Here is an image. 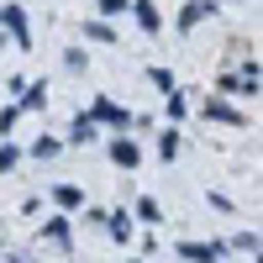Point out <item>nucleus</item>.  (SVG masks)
I'll use <instances>...</instances> for the list:
<instances>
[{"label":"nucleus","instance_id":"1","mask_svg":"<svg viewBox=\"0 0 263 263\" xmlns=\"http://www.w3.org/2000/svg\"><path fill=\"white\" fill-rule=\"evenodd\" d=\"M0 27H6L11 37H16V48H27V11H21V6H0Z\"/></svg>","mask_w":263,"mask_h":263},{"label":"nucleus","instance_id":"2","mask_svg":"<svg viewBox=\"0 0 263 263\" xmlns=\"http://www.w3.org/2000/svg\"><path fill=\"white\" fill-rule=\"evenodd\" d=\"M227 248L221 242H179V258H190V263H216Z\"/></svg>","mask_w":263,"mask_h":263},{"label":"nucleus","instance_id":"3","mask_svg":"<svg viewBox=\"0 0 263 263\" xmlns=\"http://www.w3.org/2000/svg\"><path fill=\"white\" fill-rule=\"evenodd\" d=\"M211 11H216V0H190V6L179 11V27H184V32H190V27H200Z\"/></svg>","mask_w":263,"mask_h":263},{"label":"nucleus","instance_id":"4","mask_svg":"<svg viewBox=\"0 0 263 263\" xmlns=\"http://www.w3.org/2000/svg\"><path fill=\"white\" fill-rule=\"evenodd\" d=\"M132 11H137V27H142V32H158V27H163V16H158L153 0H132Z\"/></svg>","mask_w":263,"mask_h":263},{"label":"nucleus","instance_id":"5","mask_svg":"<svg viewBox=\"0 0 263 263\" xmlns=\"http://www.w3.org/2000/svg\"><path fill=\"white\" fill-rule=\"evenodd\" d=\"M100 221H105V232H111L116 242H132V216H126V211H116V216H100Z\"/></svg>","mask_w":263,"mask_h":263},{"label":"nucleus","instance_id":"6","mask_svg":"<svg viewBox=\"0 0 263 263\" xmlns=\"http://www.w3.org/2000/svg\"><path fill=\"white\" fill-rule=\"evenodd\" d=\"M111 158H116L121 168H137V158H142V153H137V142H126V137H116V142H111Z\"/></svg>","mask_w":263,"mask_h":263},{"label":"nucleus","instance_id":"7","mask_svg":"<svg viewBox=\"0 0 263 263\" xmlns=\"http://www.w3.org/2000/svg\"><path fill=\"white\" fill-rule=\"evenodd\" d=\"M95 121H111V126H132V116L121 111L116 100H100V105H95Z\"/></svg>","mask_w":263,"mask_h":263},{"label":"nucleus","instance_id":"8","mask_svg":"<svg viewBox=\"0 0 263 263\" xmlns=\"http://www.w3.org/2000/svg\"><path fill=\"white\" fill-rule=\"evenodd\" d=\"M42 100H48V84H42V79L37 84H21V111H37Z\"/></svg>","mask_w":263,"mask_h":263},{"label":"nucleus","instance_id":"9","mask_svg":"<svg viewBox=\"0 0 263 263\" xmlns=\"http://www.w3.org/2000/svg\"><path fill=\"white\" fill-rule=\"evenodd\" d=\"M69 142H79V147H84V142H95V116H79L74 132H69Z\"/></svg>","mask_w":263,"mask_h":263},{"label":"nucleus","instance_id":"10","mask_svg":"<svg viewBox=\"0 0 263 263\" xmlns=\"http://www.w3.org/2000/svg\"><path fill=\"white\" fill-rule=\"evenodd\" d=\"M53 200H58L63 211H74V205L84 200V190H74V184H58V190H53Z\"/></svg>","mask_w":263,"mask_h":263},{"label":"nucleus","instance_id":"11","mask_svg":"<svg viewBox=\"0 0 263 263\" xmlns=\"http://www.w3.org/2000/svg\"><path fill=\"white\" fill-rule=\"evenodd\" d=\"M205 116H211V121H232V126L242 121V116H237L232 105H221V100H205Z\"/></svg>","mask_w":263,"mask_h":263},{"label":"nucleus","instance_id":"12","mask_svg":"<svg viewBox=\"0 0 263 263\" xmlns=\"http://www.w3.org/2000/svg\"><path fill=\"white\" fill-rule=\"evenodd\" d=\"M174 153H179V132H163V137H158V158L174 163Z\"/></svg>","mask_w":263,"mask_h":263},{"label":"nucleus","instance_id":"13","mask_svg":"<svg viewBox=\"0 0 263 263\" xmlns=\"http://www.w3.org/2000/svg\"><path fill=\"white\" fill-rule=\"evenodd\" d=\"M48 242H58V248H69V221H63V216H58V221H48Z\"/></svg>","mask_w":263,"mask_h":263},{"label":"nucleus","instance_id":"14","mask_svg":"<svg viewBox=\"0 0 263 263\" xmlns=\"http://www.w3.org/2000/svg\"><path fill=\"white\" fill-rule=\"evenodd\" d=\"M232 248H237V253H253V258H258V237H253V232H237V237H232Z\"/></svg>","mask_w":263,"mask_h":263},{"label":"nucleus","instance_id":"15","mask_svg":"<svg viewBox=\"0 0 263 263\" xmlns=\"http://www.w3.org/2000/svg\"><path fill=\"white\" fill-rule=\"evenodd\" d=\"M137 216H142V221H163V211H158V200H137Z\"/></svg>","mask_w":263,"mask_h":263},{"label":"nucleus","instance_id":"16","mask_svg":"<svg viewBox=\"0 0 263 263\" xmlns=\"http://www.w3.org/2000/svg\"><path fill=\"white\" fill-rule=\"evenodd\" d=\"M16 158H21V153H16L11 142H0V174H6V168H16Z\"/></svg>","mask_w":263,"mask_h":263},{"label":"nucleus","instance_id":"17","mask_svg":"<svg viewBox=\"0 0 263 263\" xmlns=\"http://www.w3.org/2000/svg\"><path fill=\"white\" fill-rule=\"evenodd\" d=\"M153 84H158V90L168 95V90H174V74H168V69H153Z\"/></svg>","mask_w":263,"mask_h":263},{"label":"nucleus","instance_id":"18","mask_svg":"<svg viewBox=\"0 0 263 263\" xmlns=\"http://www.w3.org/2000/svg\"><path fill=\"white\" fill-rule=\"evenodd\" d=\"M100 11H105V16H121V11H126V0H100Z\"/></svg>","mask_w":263,"mask_h":263}]
</instances>
